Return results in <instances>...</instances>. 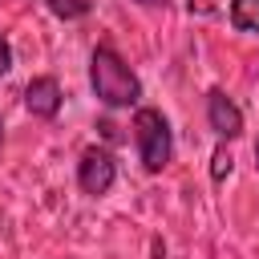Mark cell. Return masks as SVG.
Here are the masks:
<instances>
[{
  "label": "cell",
  "instance_id": "6da1fadb",
  "mask_svg": "<svg viewBox=\"0 0 259 259\" xmlns=\"http://www.w3.org/2000/svg\"><path fill=\"white\" fill-rule=\"evenodd\" d=\"M89 85H93V97H97L105 109H130V105H138V97H142L138 73L125 65V57H121L109 40H101V45L89 53Z\"/></svg>",
  "mask_w": 259,
  "mask_h": 259
},
{
  "label": "cell",
  "instance_id": "8fae6325",
  "mask_svg": "<svg viewBox=\"0 0 259 259\" xmlns=\"http://www.w3.org/2000/svg\"><path fill=\"white\" fill-rule=\"evenodd\" d=\"M255 170H259V138H255Z\"/></svg>",
  "mask_w": 259,
  "mask_h": 259
},
{
  "label": "cell",
  "instance_id": "8992f818",
  "mask_svg": "<svg viewBox=\"0 0 259 259\" xmlns=\"http://www.w3.org/2000/svg\"><path fill=\"white\" fill-rule=\"evenodd\" d=\"M227 20L239 32H259V0H231Z\"/></svg>",
  "mask_w": 259,
  "mask_h": 259
},
{
  "label": "cell",
  "instance_id": "30bf717a",
  "mask_svg": "<svg viewBox=\"0 0 259 259\" xmlns=\"http://www.w3.org/2000/svg\"><path fill=\"white\" fill-rule=\"evenodd\" d=\"M134 4H142V8H170V0H134Z\"/></svg>",
  "mask_w": 259,
  "mask_h": 259
},
{
  "label": "cell",
  "instance_id": "5b68a950",
  "mask_svg": "<svg viewBox=\"0 0 259 259\" xmlns=\"http://www.w3.org/2000/svg\"><path fill=\"white\" fill-rule=\"evenodd\" d=\"M61 105H65V89H61V81L57 77H32L28 85H24V109L32 113V117H40V121H53L57 113H61Z\"/></svg>",
  "mask_w": 259,
  "mask_h": 259
},
{
  "label": "cell",
  "instance_id": "9c48e42d",
  "mask_svg": "<svg viewBox=\"0 0 259 259\" xmlns=\"http://www.w3.org/2000/svg\"><path fill=\"white\" fill-rule=\"evenodd\" d=\"M8 69H12V45H8L4 36H0V77H4Z\"/></svg>",
  "mask_w": 259,
  "mask_h": 259
},
{
  "label": "cell",
  "instance_id": "3957f363",
  "mask_svg": "<svg viewBox=\"0 0 259 259\" xmlns=\"http://www.w3.org/2000/svg\"><path fill=\"white\" fill-rule=\"evenodd\" d=\"M113 182H117V158L105 146H89L81 154V162H77V186H81V194L101 198V194L113 190Z\"/></svg>",
  "mask_w": 259,
  "mask_h": 259
},
{
  "label": "cell",
  "instance_id": "ba28073f",
  "mask_svg": "<svg viewBox=\"0 0 259 259\" xmlns=\"http://www.w3.org/2000/svg\"><path fill=\"white\" fill-rule=\"evenodd\" d=\"M210 174H214V182H223V174H231V150H227V146L214 150V166H210Z\"/></svg>",
  "mask_w": 259,
  "mask_h": 259
},
{
  "label": "cell",
  "instance_id": "7a4b0ae2",
  "mask_svg": "<svg viewBox=\"0 0 259 259\" xmlns=\"http://www.w3.org/2000/svg\"><path fill=\"white\" fill-rule=\"evenodd\" d=\"M130 130H134L138 158H142V166H146L150 174H158V170H166V166L174 162V130H170V121H166L162 109L138 105Z\"/></svg>",
  "mask_w": 259,
  "mask_h": 259
},
{
  "label": "cell",
  "instance_id": "277c9868",
  "mask_svg": "<svg viewBox=\"0 0 259 259\" xmlns=\"http://www.w3.org/2000/svg\"><path fill=\"white\" fill-rule=\"evenodd\" d=\"M206 125L214 130V138L219 142H235L239 134H243V109L231 101V93L227 89H210L206 93Z\"/></svg>",
  "mask_w": 259,
  "mask_h": 259
},
{
  "label": "cell",
  "instance_id": "52a82bcc",
  "mask_svg": "<svg viewBox=\"0 0 259 259\" xmlns=\"http://www.w3.org/2000/svg\"><path fill=\"white\" fill-rule=\"evenodd\" d=\"M45 8L53 12V16H61V20H81V16H89V0H45Z\"/></svg>",
  "mask_w": 259,
  "mask_h": 259
},
{
  "label": "cell",
  "instance_id": "7c38bea8",
  "mask_svg": "<svg viewBox=\"0 0 259 259\" xmlns=\"http://www.w3.org/2000/svg\"><path fill=\"white\" fill-rule=\"evenodd\" d=\"M0 142H4V121H0Z\"/></svg>",
  "mask_w": 259,
  "mask_h": 259
}]
</instances>
